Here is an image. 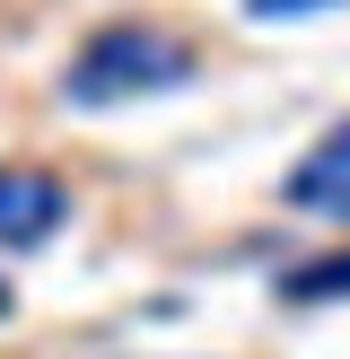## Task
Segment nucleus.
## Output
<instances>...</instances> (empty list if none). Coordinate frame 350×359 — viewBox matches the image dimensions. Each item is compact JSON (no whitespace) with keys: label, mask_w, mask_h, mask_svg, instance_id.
I'll return each instance as SVG.
<instances>
[{"label":"nucleus","mask_w":350,"mask_h":359,"mask_svg":"<svg viewBox=\"0 0 350 359\" xmlns=\"http://www.w3.org/2000/svg\"><path fill=\"white\" fill-rule=\"evenodd\" d=\"M175 79H192V44L167 27H140V18L97 27L62 70L70 105H122V97H149V88H175Z\"/></svg>","instance_id":"nucleus-1"},{"label":"nucleus","mask_w":350,"mask_h":359,"mask_svg":"<svg viewBox=\"0 0 350 359\" xmlns=\"http://www.w3.org/2000/svg\"><path fill=\"white\" fill-rule=\"evenodd\" d=\"M62 219H70L62 175H44V167H0V255H35Z\"/></svg>","instance_id":"nucleus-2"},{"label":"nucleus","mask_w":350,"mask_h":359,"mask_svg":"<svg viewBox=\"0 0 350 359\" xmlns=\"http://www.w3.org/2000/svg\"><path fill=\"white\" fill-rule=\"evenodd\" d=\"M289 202L315 210V219H350V123H332V132L289 167Z\"/></svg>","instance_id":"nucleus-3"},{"label":"nucleus","mask_w":350,"mask_h":359,"mask_svg":"<svg viewBox=\"0 0 350 359\" xmlns=\"http://www.w3.org/2000/svg\"><path fill=\"white\" fill-rule=\"evenodd\" d=\"M324 290H350V263H307V272H289V298H324Z\"/></svg>","instance_id":"nucleus-4"},{"label":"nucleus","mask_w":350,"mask_h":359,"mask_svg":"<svg viewBox=\"0 0 350 359\" xmlns=\"http://www.w3.org/2000/svg\"><path fill=\"white\" fill-rule=\"evenodd\" d=\"M254 18H289V9H332V0H245Z\"/></svg>","instance_id":"nucleus-5"},{"label":"nucleus","mask_w":350,"mask_h":359,"mask_svg":"<svg viewBox=\"0 0 350 359\" xmlns=\"http://www.w3.org/2000/svg\"><path fill=\"white\" fill-rule=\"evenodd\" d=\"M0 316H9V280H0Z\"/></svg>","instance_id":"nucleus-6"}]
</instances>
